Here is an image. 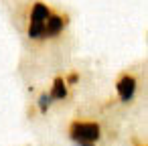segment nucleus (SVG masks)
Listing matches in <instances>:
<instances>
[{"mask_svg": "<svg viewBox=\"0 0 148 146\" xmlns=\"http://www.w3.org/2000/svg\"><path fill=\"white\" fill-rule=\"evenodd\" d=\"M51 16V10L43 2H35L31 10V25H29V37L31 39H43L45 37V23Z\"/></svg>", "mask_w": 148, "mask_h": 146, "instance_id": "1", "label": "nucleus"}, {"mask_svg": "<svg viewBox=\"0 0 148 146\" xmlns=\"http://www.w3.org/2000/svg\"><path fill=\"white\" fill-rule=\"evenodd\" d=\"M69 134L75 142L93 144L99 138V126L95 122H73L69 128Z\"/></svg>", "mask_w": 148, "mask_h": 146, "instance_id": "2", "label": "nucleus"}, {"mask_svg": "<svg viewBox=\"0 0 148 146\" xmlns=\"http://www.w3.org/2000/svg\"><path fill=\"white\" fill-rule=\"evenodd\" d=\"M118 95H120V99L122 101H130L132 97H134V93H136V79L132 77V75H122L120 79H118Z\"/></svg>", "mask_w": 148, "mask_h": 146, "instance_id": "3", "label": "nucleus"}, {"mask_svg": "<svg viewBox=\"0 0 148 146\" xmlns=\"http://www.w3.org/2000/svg\"><path fill=\"white\" fill-rule=\"evenodd\" d=\"M65 27V19L63 16H57V14H51L45 23V37H57Z\"/></svg>", "mask_w": 148, "mask_h": 146, "instance_id": "4", "label": "nucleus"}, {"mask_svg": "<svg viewBox=\"0 0 148 146\" xmlns=\"http://www.w3.org/2000/svg\"><path fill=\"white\" fill-rule=\"evenodd\" d=\"M49 95H51V99H65V97H67V83H65L63 77H55V81H53V91H51Z\"/></svg>", "mask_w": 148, "mask_h": 146, "instance_id": "5", "label": "nucleus"}, {"mask_svg": "<svg viewBox=\"0 0 148 146\" xmlns=\"http://www.w3.org/2000/svg\"><path fill=\"white\" fill-rule=\"evenodd\" d=\"M51 95L49 93H41V97H39V110H41V114H45L49 108H51Z\"/></svg>", "mask_w": 148, "mask_h": 146, "instance_id": "6", "label": "nucleus"}, {"mask_svg": "<svg viewBox=\"0 0 148 146\" xmlns=\"http://www.w3.org/2000/svg\"><path fill=\"white\" fill-rule=\"evenodd\" d=\"M77 79H79V75H77V73H71V75L67 77V81H65V83H75Z\"/></svg>", "mask_w": 148, "mask_h": 146, "instance_id": "7", "label": "nucleus"}, {"mask_svg": "<svg viewBox=\"0 0 148 146\" xmlns=\"http://www.w3.org/2000/svg\"><path fill=\"white\" fill-rule=\"evenodd\" d=\"M75 146H93V144H83V142H75Z\"/></svg>", "mask_w": 148, "mask_h": 146, "instance_id": "8", "label": "nucleus"}]
</instances>
